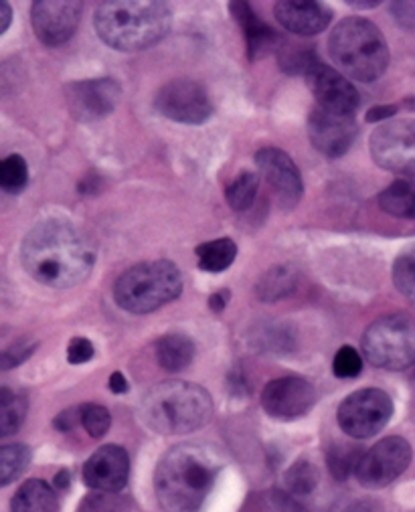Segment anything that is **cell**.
Instances as JSON below:
<instances>
[{"mask_svg":"<svg viewBox=\"0 0 415 512\" xmlns=\"http://www.w3.org/2000/svg\"><path fill=\"white\" fill-rule=\"evenodd\" d=\"M21 260L33 280L63 290L88 280L96 264V251L69 221L45 219L27 233Z\"/></svg>","mask_w":415,"mask_h":512,"instance_id":"6da1fadb","label":"cell"},{"mask_svg":"<svg viewBox=\"0 0 415 512\" xmlns=\"http://www.w3.org/2000/svg\"><path fill=\"white\" fill-rule=\"evenodd\" d=\"M221 466L217 454L205 446L183 444L166 452L154 476L164 512H201Z\"/></svg>","mask_w":415,"mask_h":512,"instance_id":"7a4b0ae2","label":"cell"},{"mask_svg":"<svg viewBox=\"0 0 415 512\" xmlns=\"http://www.w3.org/2000/svg\"><path fill=\"white\" fill-rule=\"evenodd\" d=\"M98 37L118 51H142L162 41L171 31L169 7L156 0H112L94 15Z\"/></svg>","mask_w":415,"mask_h":512,"instance_id":"3957f363","label":"cell"},{"mask_svg":"<svg viewBox=\"0 0 415 512\" xmlns=\"http://www.w3.org/2000/svg\"><path fill=\"white\" fill-rule=\"evenodd\" d=\"M140 417L156 434H191L211 421L213 399L195 383L166 381L142 397Z\"/></svg>","mask_w":415,"mask_h":512,"instance_id":"277c9868","label":"cell"},{"mask_svg":"<svg viewBox=\"0 0 415 512\" xmlns=\"http://www.w3.org/2000/svg\"><path fill=\"white\" fill-rule=\"evenodd\" d=\"M328 53L343 75L371 83L389 65V47L375 23L359 17L343 19L328 39Z\"/></svg>","mask_w":415,"mask_h":512,"instance_id":"5b68a950","label":"cell"},{"mask_svg":"<svg viewBox=\"0 0 415 512\" xmlns=\"http://www.w3.org/2000/svg\"><path fill=\"white\" fill-rule=\"evenodd\" d=\"M183 278L173 262H146L124 272L114 284L116 304L130 314H148L177 300Z\"/></svg>","mask_w":415,"mask_h":512,"instance_id":"8992f818","label":"cell"},{"mask_svg":"<svg viewBox=\"0 0 415 512\" xmlns=\"http://www.w3.org/2000/svg\"><path fill=\"white\" fill-rule=\"evenodd\" d=\"M363 353L369 363L387 371H401L415 363V316L385 314L363 334Z\"/></svg>","mask_w":415,"mask_h":512,"instance_id":"52a82bcc","label":"cell"},{"mask_svg":"<svg viewBox=\"0 0 415 512\" xmlns=\"http://www.w3.org/2000/svg\"><path fill=\"white\" fill-rule=\"evenodd\" d=\"M393 415V401L381 389H361L349 395L337 413L341 430L355 438L367 440L377 436Z\"/></svg>","mask_w":415,"mask_h":512,"instance_id":"ba28073f","label":"cell"},{"mask_svg":"<svg viewBox=\"0 0 415 512\" xmlns=\"http://www.w3.org/2000/svg\"><path fill=\"white\" fill-rule=\"evenodd\" d=\"M369 150L381 168L415 179V120H393L379 126L369 140Z\"/></svg>","mask_w":415,"mask_h":512,"instance_id":"9c48e42d","label":"cell"},{"mask_svg":"<svg viewBox=\"0 0 415 512\" xmlns=\"http://www.w3.org/2000/svg\"><path fill=\"white\" fill-rule=\"evenodd\" d=\"M154 108L164 118L191 126L205 124L213 114L207 90L193 79H173L162 85L156 94Z\"/></svg>","mask_w":415,"mask_h":512,"instance_id":"30bf717a","label":"cell"},{"mask_svg":"<svg viewBox=\"0 0 415 512\" xmlns=\"http://www.w3.org/2000/svg\"><path fill=\"white\" fill-rule=\"evenodd\" d=\"M411 462V446L407 440L393 436L381 440L369 452L363 454L357 466V480L369 490L385 488L395 482Z\"/></svg>","mask_w":415,"mask_h":512,"instance_id":"8fae6325","label":"cell"},{"mask_svg":"<svg viewBox=\"0 0 415 512\" xmlns=\"http://www.w3.org/2000/svg\"><path fill=\"white\" fill-rule=\"evenodd\" d=\"M122 98L120 83L112 77L83 79L65 88V102L77 122H98L110 116Z\"/></svg>","mask_w":415,"mask_h":512,"instance_id":"7c38bea8","label":"cell"},{"mask_svg":"<svg viewBox=\"0 0 415 512\" xmlns=\"http://www.w3.org/2000/svg\"><path fill=\"white\" fill-rule=\"evenodd\" d=\"M81 13L83 5L75 0H37L31 9V23L43 45L57 47L75 35Z\"/></svg>","mask_w":415,"mask_h":512,"instance_id":"4fadbf2b","label":"cell"},{"mask_svg":"<svg viewBox=\"0 0 415 512\" xmlns=\"http://www.w3.org/2000/svg\"><path fill=\"white\" fill-rule=\"evenodd\" d=\"M316 403V389L302 377H280L262 391V407L280 421H294L304 417Z\"/></svg>","mask_w":415,"mask_h":512,"instance_id":"5bb4252c","label":"cell"},{"mask_svg":"<svg viewBox=\"0 0 415 512\" xmlns=\"http://www.w3.org/2000/svg\"><path fill=\"white\" fill-rule=\"evenodd\" d=\"M308 88L312 90L318 108L343 116H355L361 104V96L355 85L337 69L318 63L306 73Z\"/></svg>","mask_w":415,"mask_h":512,"instance_id":"9a60e30c","label":"cell"},{"mask_svg":"<svg viewBox=\"0 0 415 512\" xmlns=\"http://www.w3.org/2000/svg\"><path fill=\"white\" fill-rule=\"evenodd\" d=\"M308 136L312 146L326 158H341L349 152L357 138L355 116L312 110L308 118Z\"/></svg>","mask_w":415,"mask_h":512,"instance_id":"2e32d148","label":"cell"},{"mask_svg":"<svg viewBox=\"0 0 415 512\" xmlns=\"http://www.w3.org/2000/svg\"><path fill=\"white\" fill-rule=\"evenodd\" d=\"M256 164L270 183L276 199L284 209H294L302 199V175L294 160L280 148H262L256 154Z\"/></svg>","mask_w":415,"mask_h":512,"instance_id":"e0dca14e","label":"cell"},{"mask_svg":"<svg viewBox=\"0 0 415 512\" xmlns=\"http://www.w3.org/2000/svg\"><path fill=\"white\" fill-rule=\"evenodd\" d=\"M130 476V458L120 446H102L83 466V482L96 492H118Z\"/></svg>","mask_w":415,"mask_h":512,"instance_id":"ac0fdd59","label":"cell"},{"mask_svg":"<svg viewBox=\"0 0 415 512\" xmlns=\"http://www.w3.org/2000/svg\"><path fill=\"white\" fill-rule=\"evenodd\" d=\"M274 15L278 23L300 37H312L322 33L330 21L332 11L322 3H300V0H284V3H276Z\"/></svg>","mask_w":415,"mask_h":512,"instance_id":"d6986e66","label":"cell"},{"mask_svg":"<svg viewBox=\"0 0 415 512\" xmlns=\"http://www.w3.org/2000/svg\"><path fill=\"white\" fill-rule=\"evenodd\" d=\"M231 15L239 23L243 35H245V45H247V57L256 61L264 57L266 53L274 51L280 45V35L266 25L252 9L249 3H229Z\"/></svg>","mask_w":415,"mask_h":512,"instance_id":"ffe728a7","label":"cell"},{"mask_svg":"<svg viewBox=\"0 0 415 512\" xmlns=\"http://www.w3.org/2000/svg\"><path fill=\"white\" fill-rule=\"evenodd\" d=\"M154 355H156L158 365L164 371L179 373V371H185L193 363L195 343L187 334H181V332L164 334L162 338L156 340Z\"/></svg>","mask_w":415,"mask_h":512,"instance_id":"44dd1931","label":"cell"},{"mask_svg":"<svg viewBox=\"0 0 415 512\" xmlns=\"http://www.w3.org/2000/svg\"><path fill=\"white\" fill-rule=\"evenodd\" d=\"M13 512H57L59 502L51 486L43 480H27L11 502Z\"/></svg>","mask_w":415,"mask_h":512,"instance_id":"7402d4cb","label":"cell"},{"mask_svg":"<svg viewBox=\"0 0 415 512\" xmlns=\"http://www.w3.org/2000/svg\"><path fill=\"white\" fill-rule=\"evenodd\" d=\"M379 207L391 217L415 221V179L391 183L379 195Z\"/></svg>","mask_w":415,"mask_h":512,"instance_id":"603a6c76","label":"cell"},{"mask_svg":"<svg viewBox=\"0 0 415 512\" xmlns=\"http://www.w3.org/2000/svg\"><path fill=\"white\" fill-rule=\"evenodd\" d=\"M298 288V272L292 266H274L258 282L256 292L262 302H278L292 296Z\"/></svg>","mask_w":415,"mask_h":512,"instance_id":"cb8c5ba5","label":"cell"},{"mask_svg":"<svg viewBox=\"0 0 415 512\" xmlns=\"http://www.w3.org/2000/svg\"><path fill=\"white\" fill-rule=\"evenodd\" d=\"M199 268L203 272H211V274H221L225 270H229V266L235 262L237 255V245L233 239L223 237V239H213L207 243H201L195 249Z\"/></svg>","mask_w":415,"mask_h":512,"instance_id":"d4e9b609","label":"cell"},{"mask_svg":"<svg viewBox=\"0 0 415 512\" xmlns=\"http://www.w3.org/2000/svg\"><path fill=\"white\" fill-rule=\"evenodd\" d=\"M258 191H260V177L256 173L245 170V173L237 175L229 183V187L225 189V199L233 211H247L256 203Z\"/></svg>","mask_w":415,"mask_h":512,"instance_id":"484cf974","label":"cell"},{"mask_svg":"<svg viewBox=\"0 0 415 512\" xmlns=\"http://www.w3.org/2000/svg\"><path fill=\"white\" fill-rule=\"evenodd\" d=\"M27 415V403L21 395L11 389H0V436L7 438L15 434Z\"/></svg>","mask_w":415,"mask_h":512,"instance_id":"4316f807","label":"cell"},{"mask_svg":"<svg viewBox=\"0 0 415 512\" xmlns=\"http://www.w3.org/2000/svg\"><path fill=\"white\" fill-rule=\"evenodd\" d=\"M31 450L25 444H9L0 450V484L9 486L29 466Z\"/></svg>","mask_w":415,"mask_h":512,"instance_id":"83f0119b","label":"cell"},{"mask_svg":"<svg viewBox=\"0 0 415 512\" xmlns=\"http://www.w3.org/2000/svg\"><path fill=\"white\" fill-rule=\"evenodd\" d=\"M254 345L260 347L258 351L266 353H288L294 347V332L282 324L262 326L258 332H254Z\"/></svg>","mask_w":415,"mask_h":512,"instance_id":"f1b7e54d","label":"cell"},{"mask_svg":"<svg viewBox=\"0 0 415 512\" xmlns=\"http://www.w3.org/2000/svg\"><path fill=\"white\" fill-rule=\"evenodd\" d=\"M361 458H363L361 448H355L351 444L332 446L326 454L328 470L337 480H347L351 474H355Z\"/></svg>","mask_w":415,"mask_h":512,"instance_id":"f546056e","label":"cell"},{"mask_svg":"<svg viewBox=\"0 0 415 512\" xmlns=\"http://www.w3.org/2000/svg\"><path fill=\"white\" fill-rule=\"evenodd\" d=\"M29 183V166L21 154H11L0 162V187L5 193L17 195Z\"/></svg>","mask_w":415,"mask_h":512,"instance_id":"4dcf8cb0","label":"cell"},{"mask_svg":"<svg viewBox=\"0 0 415 512\" xmlns=\"http://www.w3.org/2000/svg\"><path fill=\"white\" fill-rule=\"evenodd\" d=\"M393 284L405 298L415 302V245L397 255L393 264Z\"/></svg>","mask_w":415,"mask_h":512,"instance_id":"1f68e13d","label":"cell"},{"mask_svg":"<svg viewBox=\"0 0 415 512\" xmlns=\"http://www.w3.org/2000/svg\"><path fill=\"white\" fill-rule=\"evenodd\" d=\"M318 470L312 462H306V460H298L292 468H288L286 476H284V482H286V488L290 494H296V496H306V494H312L316 484H318Z\"/></svg>","mask_w":415,"mask_h":512,"instance_id":"d6a6232c","label":"cell"},{"mask_svg":"<svg viewBox=\"0 0 415 512\" xmlns=\"http://www.w3.org/2000/svg\"><path fill=\"white\" fill-rule=\"evenodd\" d=\"M130 504L116 492L88 494L77 506V512H128Z\"/></svg>","mask_w":415,"mask_h":512,"instance_id":"836d02e7","label":"cell"},{"mask_svg":"<svg viewBox=\"0 0 415 512\" xmlns=\"http://www.w3.org/2000/svg\"><path fill=\"white\" fill-rule=\"evenodd\" d=\"M81 425L92 438L100 440L108 434L110 425H112V417L110 411L102 405L96 403H86L81 405Z\"/></svg>","mask_w":415,"mask_h":512,"instance_id":"e575fe53","label":"cell"},{"mask_svg":"<svg viewBox=\"0 0 415 512\" xmlns=\"http://www.w3.org/2000/svg\"><path fill=\"white\" fill-rule=\"evenodd\" d=\"M320 61L316 59V53L312 49H304V47H292V49H286L280 57V65L286 73H308L310 69H314Z\"/></svg>","mask_w":415,"mask_h":512,"instance_id":"d590c367","label":"cell"},{"mask_svg":"<svg viewBox=\"0 0 415 512\" xmlns=\"http://www.w3.org/2000/svg\"><path fill=\"white\" fill-rule=\"evenodd\" d=\"M332 371L339 379H355L363 371V359L357 353V349L345 345L339 349L335 355V361H332Z\"/></svg>","mask_w":415,"mask_h":512,"instance_id":"8d00e7d4","label":"cell"},{"mask_svg":"<svg viewBox=\"0 0 415 512\" xmlns=\"http://www.w3.org/2000/svg\"><path fill=\"white\" fill-rule=\"evenodd\" d=\"M256 512H304V508L282 492H270L258 500Z\"/></svg>","mask_w":415,"mask_h":512,"instance_id":"74e56055","label":"cell"},{"mask_svg":"<svg viewBox=\"0 0 415 512\" xmlns=\"http://www.w3.org/2000/svg\"><path fill=\"white\" fill-rule=\"evenodd\" d=\"M35 349H37V345L31 343V340H19V343H15L9 349H5V353H3V369L9 371V369L19 367L21 363H25L35 353Z\"/></svg>","mask_w":415,"mask_h":512,"instance_id":"f35d334b","label":"cell"},{"mask_svg":"<svg viewBox=\"0 0 415 512\" xmlns=\"http://www.w3.org/2000/svg\"><path fill=\"white\" fill-rule=\"evenodd\" d=\"M94 355H96V349H94V345H92V340L83 338V336L71 338V343H69V347H67V361H69L71 365H83V363H88V361L94 359Z\"/></svg>","mask_w":415,"mask_h":512,"instance_id":"ab89813d","label":"cell"},{"mask_svg":"<svg viewBox=\"0 0 415 512\" xmlns=\"http://www.w3.org/2000/svg\"><path fill=\"white\" fill-rule=\"evenodd\" d=\"M53 423L59 432H71L75 425H81V407L61 411Z\"/></svg>","mask_w":415,"mask_h":512,"instance_id":"60d3db41","label":"cell"},{"mask_svg":"<svg viewBox=\"0 0 415 512\" xmlns=\"http://www.w3.org/2000/svg\"><path fill=\"white\" fill-rule=\"evenodd\" d=\"M391 13L401 27L415 25V3H393Z\"/></svg>","mask_w":415,"mask_h":512,"instance_id":"b9f144b4","label":"cell"},{"mask_svg":"<svg viewBox=\"0 0 415 512\" xmlns=\"http://www.w3.org/2000/svg\"><path fill=\"white\" fill-rule=\"evenodd\" d=\"M399 112V106L397 104H381V106H373L367 114H365V120L369 124L373 122H387L391 116H395Z\"/></svg>","mask_w":415,"mask_h":512,"instance_id":"7bdbcfd3","label":"cell"},{"mask_svg":"<svg viewBox=\"0 0 415 512\" xmlns=\"http://www.w3.org/2000/svg\"><path fill=\"white\" fill-rule=\"evenodd\" d=\"M345 512H383V506L377 500L363 498V500H357V502L349 504Z\"/></svg>","mask_w":415,"mask_h":512,"instance_id":"ee69618b","label":"cell"},{"mask_svg":"<svg viewBox=\"0 0 415 512\" xmlns=\"http://www.w3.org/2000/svg\"><path fill=\"white\" fill-rule=\"evenodd\" d=\"M229 298H231V292H229V290H219V292H215V294L209 296V308L219 314V312H223V310L227 308Z\"/></svg>","mask_w":415,"mask_h":512,"instance_id":"f6af8a7d","label":"cell"},{"mask_svg":"<svg viewBox=\"0 0 415 512\" xmlns=\"http://www.w3.org/2000/svg\"><path fill=\"white\" fill-rule=\"evenodd\" d=\"M128 389H130V385H128L126 377L120 371L110 375V391H114L118 395H124V393H128Z\"/></svg>","mask_w":415,"mask_h":512,"instance_id":"bcb514c9","label":"cell"},{"mask_svg":"<svg viewBox=\"0 0 415 512\" xmlns=\"http://www.w3.org/2000/svg\"><path fill=\"white\" fill-rule=\"evenodd\" d=\"M11 21H13V9L9 3H3L0 5V35L7 33V29L11 27Z\"/></svg>","mask_w":415,"mask_h":512,"instance_id":"7dc6e473","label":"cell"},{"mask_svg":"<svg viewBox=\"0 0 415 512\" xmlns=\"http://www.w3.org/2000/svg\"><path fill=\"white\" fill-rule=\"evenodd\" d=\"M349 5L355 7V9H375L381 3H379V0H367V3H361V0H349Z\"/></svg>","mask_w":415,"mask_h":512,"instance_id":"c3c4849f","label":"cell"},{"mask_svg":"<svg viewBox=\"0 0 415 512\" xmlns=\"http://www.w3.org/2000/svg\"><path fill=\"white\" fill-rule=\"evenodd\" d=\"M55 486H57V488H61V490H63V488H67V486H69V472H65V470H63V472H59V474H57V478H55Z\"/></svg>","mask_w":415,"mask_h":512,"instance_id":"681fc988","label":"cell"}]
</instances>
